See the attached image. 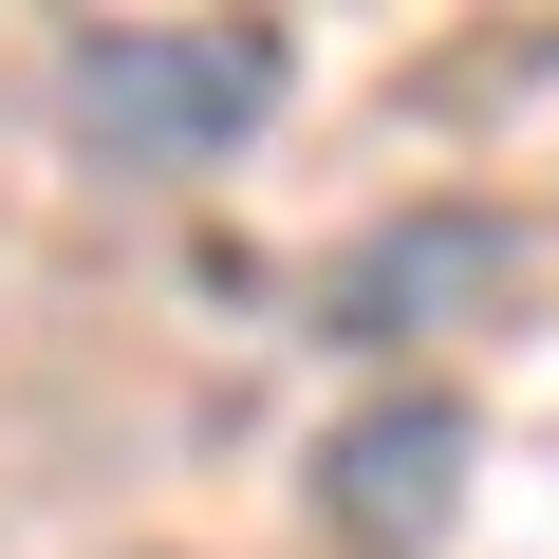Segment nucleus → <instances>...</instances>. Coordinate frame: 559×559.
I'll return each mask as SVG.
<instances>
[{
	"label": "nucleus",
	"instance_id": "nucleus-3",
	"mask_svg": "<svg viewBox=\"0 0 559 559\" xmlns=\"http://www.w3.org/2000/svg\"><path fill=\"white\" fill-rule=\"evenodd\" d=\"M466 392H373L336 448H318V503H336V540L355 559H448V522H466Z\"/></svg>",
	"mask_w": 559,
	"mask_h": 559
},
{
	"label": "nucleus",
	"instance_id": "nucleus-2",
	"mask_svg": "<svg viewBox=\"0 0 559 559\" xmlns=\"http://www.w3.org/2000/svg\"><path fill=\"white\" fill-rule=\"evenodd\" d=\"M522 280V205H392V224H355L318 280H299V318L336 336V355H411V336H448L466 299H503Z\"/></svg>",
	"mask_w": 559,
	"mask_h": 559
},
{
	"label": "nucleus",
	"instance_id": "nucleus-1",
	"mask_svg": "<svg viewBox=\"0 0 559 559\" xmlns=\"http://www.w3.org/2000/svg\"><path fill=\"white\" fill-rule=\"evenodd\" d=\"M280 94H299L280 20H75L57 38V131L112 187H205L224 150H261Z\"/></svg>",
	"mask_w": 559,
	"mask_h": 559
}]
</instances>
